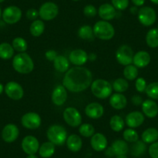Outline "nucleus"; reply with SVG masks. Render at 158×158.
I'll list each match as a JSON object with an SVG mask.
<instances>
[{
    "mask_svg": "<svg viewBox=\"0 0 158 158\" xmlns=\"http://www.w3.org/2000/svg\"><path fill=\"white\" fill-rule=\"evenodd\" d=\"M142 111L147 118H155L158 115V106L153 99H147L143 102Z\"/></svg>",
    "mask_w": 158,
    "mask_h": 158,
    "instance_id": "21",
    "label": "nucleus"
},
{
    "mask_svg": "<svg viewBox=\"0 0 158 158\" xmlns=\"http://www.w3.org/2000/svg\"><path fill=\"white\" fill-rule=\"evenodd\" d=\"M109 104L115 109H123L127 106V98L123 93H117L112 95L109 98Z\"/></svg>",
    "mask_w": 158,
    "mask_h": 158,
    "instance_id": "23",
    "label": "nucleus"
},
{
    "mask_svg": "<svg viewBox=\"0 0 158 158\" xmlns=\"http://www.w3.org/2000/svg\"><path fill=\"white\" fill-rule=\"evenodd\" d=\"M57 51H54V50H48V51H46L45 53V57L49 61H54L55 60L56 57H57Z\"/></svg>",
    "mask_w": 158,
    "mask_h": 158,
    "instance_id": "46",
    "label": "nucleus"
},
{
    "mask_svg": "<svg viewBox=\"0 0 158 158\" xmlns=\"http://www.w3.org/2000/svg\"><path fill=\"white\" fill-rule=\"evenodd\" d=\"M40 146V145L37 138L30 135L25 136L21 143L22 150L27 155L36 154L39 150Z\"/></svg>",
    "mask_w": 158,
    "mask_h": 158,
    "instance_id": "13",
    "label": "nucleus"
},
{
    "mask_svg": "<svg viewBox=\"0 0 158 158\" xmlns=\"http://www.w3.org/2000/svg\"><path fill=\"white\" fill-rule=\"evenodd\" d=\"M82 139L77 134H71L67 138V147L71 152L76 153V152L80 151L82 147Z\"/></svg>",
    "mask_w": 158,
    "mask_h": 158,
    "instance_id": "24",
    "label": "nucleus"
},
{
    "mask_svg": "<svg viewBox=\"0 0 158 158\" xmlns=\"http://www.w3.org/2000/svg\"><path fill=\"white\" fill-rule=\"evenodd\" d=\"M157 29H158V25H157Z\"/></svg>",
    "mask_w": 158,
    "mask_h": 158,
    "instance_id": "59",
    "label": "nucleus"
},
{
    "mask_svg": "<svg viewBox=\"0 0 158 158\" xmlns=\"http://www.w3.org/2000/svg\"><path fill=\"white\" fill-rule=\"evenodd\" d=\"M115 158H128L127 155H118V156H115Z\"/></svg>",
    "mask_w": 158,
    "mask_h": 158,
    "instance_id": "54",
    "label": "nucleus"
},
{
    "mask_svg": "<svg viewBox=\"0 0 158 158\" xmlns=\"http://www.w3.org/2000/svg\"><path fill=\"white\" fill-rule=\"evenodd\" d=\"M44 23L42 20H40V19H36V20L33 21L30 27V33H31L32 36H35V37L41 36L44 32Z\"/></svg>",
    "mask_w": 158,
    "mask_h": 158,
    "instance_id": "32",
    "label": "nucleus"
},
{
    "mask_svg": "<svg viewBox=\"0 0 158 158\" xmlns=\"http://www.w3.org/2000/svg\"><path fill=\"white\" fill-rule=\"evenodd\" d=\"M104 107L98 102H92L87 105L85 109V115L92 119H98L104 115Z\"/></svg>",
    "mask_w": 158,
    "mask_h": 158,
    "instance_id": "18",
    "label": "nucleus"
},
{
    "mask_svg": "<svg viewBox=\"0 0 158 158\" xmlns=\"http://www.w3.org/2000/svg\"><path fill=\"white\" fill-rule=\"evenodd\" d=\"M98 13L102 20H112L116 16V10L112 5L109 3H104L98 8Z\"/></svg>",
    "mask_w": 158,
    "mask_h": 158,
    "instance_id": "20",
    "label": "nucleus"
},
{
    "mask_svg": "<svg viewBox=\"0 0 158 158\" xmlns=\"http://www.w3.org/2000/svg\"><path fill=\"white\" fill-rule=\"evenodd\" d=\"M13 69L16 72L22 74H27L31 73L34 68V63L28 54L26 52L19 53L13 57Z\"/></svg>",
    "mask_w": 158,
    "mask_h": 158,
    "instance_id": "2",
    "label": "nucleus"
},
{
    "mask_svg": "<svg viewBox=\"0 0 158 158\" xmlns=\"http://www.w3.org/2000/svg\"><path fill=\"white\" fill-rule=\"evenodd\" d=\"M151 57L150 54L145 51H140L136 52L133 56V64L137 68H143L148 66Z\"/></svg>",
    "mask_w": 158,
    "mask_h": 158,
    "instance_id": "22",
    "label": "nucleus"
},
{
    "mask_svg": "<svg viewBox=\"0 0 158 158\" xmlns=\"http://www.w3.org/2000/svg\"><path fill=\"white\" fill-rule=\"evenodd\" d=\"M68 98V92L64 86L58 85L54 89L51 95L52 102L57 106H61L66 102Z\"/></svg>",
    "mask_w": 158,
    "mask_h": 158,
    "instance_id": "15",
    "label": "nucleus"
},
{
    "mask_svg": "<svg viewBox=\"0 0 158 158\" xmlns=\"http://www.w3.org/2000/svg\"><path fill=\"white\" fill-rule=\"evenodd\" d=\"M42 119L39 114L30 112L24 114L21 118L23 127L28 130H36L41 125Z\"/></svg>",
    "mask_w": 158,
    "mask_h": 158,
    "instance_id": "11",
    "label": "nucleus"
},
{
    "mask_svg": "<svg viewBox=\"0 0 158 158\" xmlns=\"http://www.w3.org/2000/svg\"><path fill=\"white\" fill-rule=\"evenodd\" d=\"M78 132L84 137H92L95 134V128L92 124H81L79 127Z\"/></svg>",
    "mask_w": 158,
    "mask_h": 158,
    "instance_id": "39",
    "label": "nucleus"
},
{
    "mask_svg": "<svg viewBox=\"0 0 158 158\" xmlns=\"http://www.w3.org/2000/svg\"><path fill=\"white\" fill-rule=\"evenodd\" d=\"M115 156L127 155L129 152V146L127 141L124 139H116L111 145Z\"/></svg>",
    "mask_w": 158,
    "mask_h": 158,
    "instance_id": "25",
    "label": "nucleus"
},
{
    "mask_svg": "<svg viewBox=\"0 0 158 158\" xmlns=\"http://www.w3.org/2000/svg\"><path fill=\"white\" fill-rule=\"evenodd\" d=\"M146 43L150 48H158V29H150L146 35Z\"/></svg>",
    "mask_w": 158,
    "mask_h": 158,
    "instance_id": "30",
    "label": "nucleus"
},
{
    "mask_svg": "<svg viewBox=\"0 0 158 158\" xmlns=\"http://www.w3.org/2000/svg\"><path fill=\"white\" fill-rule=\"evenodd\" d=\"M2 18L6 23L16 24L22 18V10L16 6H10L2 11Z\"/></svg>",
    "mask_w": 158,
    "mask_h": 158,
    "instance_id": "10",
    "label": "nucleus"
},
{
    "mask_svg": "<svg viewBox=\"0 0 158 158\" xmlns=\"http://www.w3.org/2000/svg\"><path fill=\"white\" fill-rule=\"evenodd\" d=\"M77 35L81 39L88 40V41H92L95 39V34H94L93 27L89 25H84L78 29Z\"/></svg>",
    "mask_w": 158,
    "mask_h": 158,
    "instance_id": "29",
    "label": "nucleus"
},
{
    "mask_svg": "<svg viewBox=\"0 0 158 158\" xmlns=\"http://www.w3.org/2000/svg\"><path fill=\"white\" fill-rule=\"evenodd\" d=\"M145 120L143 113L138 111L131 112L126 116L125 123L129 128H137L143 123Z\"/></svg>",
    "mask_w": 158,
    "mask_h": 158,
    "instance_id": "16",
    "label": "nucleus"
},
{
    "mask_svg": "<svg viewBox=\"0 0 158 158\" xmlns=\"http://www.w3.org/2000/svg\"><path fill=\"white\" fill-rule=\"evenodd\" d=\"M26 16H27V18L30 20H36V18L39 16V11L36 10V9L31 8L30 10H28L27 11V13H26Z\"/></svg>",
    "mask_w": 158,
    "mask_h": 158,
    "instance_id": "45",
    "label": "nucleus"
},
{
    "mask_svg": "<svg viewBox=\"0 0 158 158\" xmlns=\"http://www.w3.org/2000/svg\"><path fill=\"white\" fill-rule=\"evenodd\" d=\"M153 4H156V5H158V0H150Z\"/></svg>",
    "mask_w": 158,
    "mask_h": 158,
    "instance_id": "55",
    "label": "nucleus"
},
{
    "mask_svg": "<svg viewBox=\"0 0 158 158\" xmlns=\"http://www.w3.org/2000/svg\"><path fill=\"white\" fill-rule=\"evenodd\" d=\"M107 158H108V157H107Z\"/></svg>",
    "mask_w": 158,
    "mask_h": 158,
    "instance_id": "60",
    "label": "nucleus"
},
{
    "mask_svg": "<svg viewBox=\"0 0 158 158\" xmlns=\"http://www.w3.org/2000/svg\"><path fill=\"white\" fill-rule=\"evenodd\" d=\"M148 153L151 158H158V141L150 144L148 148Z\"/></svg>",
    "mask_w": 158,
    "mask_h": 158,
    "instance_id": "44",
    "label": "nucleus"
},
{
    "mask_svg": "<svg viewBox=\"0 0 158 158\" xmlns=\"http://www.w3.org/2000/svg\"><path fill=\"white\" fill-rule=\"evenodd\" d=\"M12 46H13L14 51L19 53H24L28 48V44L24 38L18 36V37L13 39V42H12Z\"/></svg>",
    "mask_w": 158,
    "mask_h": 158,
    "instance_id": "36",
    "label": "nucleus"
},
{
    "mask_svg": "<svg viewBox=\"0 0 158 158\" xmlns=\"http://www.w3.org/2000/svg\"><path fill=\"white\" fill-rule=\"evenodd\" d=\"M90 144L95 151H104L108 147V140L106 136L101 133H95L91 137Z\"/></svg>",
    "mask_w": 158,
    "mask_h": 158,
    "instance_id": "17",
    "label": "nucleus"
},
{
    "mask_svg": "<svg viewBox=\"0 0 158 158\" xmlns=\"http://www.w3.org/2000/svg\"><path fill=\"white\" fill-rule=\"evenodd\" d=\"M93 31L95 37L102 40H109L115 36V29L108 21L100 20L95 23Z\"/></svg>",
    "mask_w": 158,
    "mask_h": 158,
    "instance_id": "5",
    "label": "nucleus"
},
{
    "mask_svg": "<svg viewBox=\"0 0 158 158\" xmlns=\"http://www.w3.org/2000/svg\"><path fill=\"white\" fill-rule=\"evenodd\" d=\"M138 11H139V10L137 9V6H133L130 8V13L132 14H137Z\"/></svg>",
    "mask_w": 158,
    "mask_h": 158,
    "instance_id": "51",
    "label": "nucleus"
},
{
    "mask_svg": "<svg viewBox=\"0 0 158 158\" xmlns=\"http://www.w3.org/2000/svg\"><path fill=\"white\" fill-rule=\"evenodd\" d=\"M14 49L10 44L4 42L0 44V58L2 60H10L14 55Z\"/></svg>",
    "mask_w": 158,
    "mask_h": 158,
    "instance_id": "31",
    "label": "nucleus"
},
{
    "mask_svg": "<svg viewBox=\"0 0 158 158\" xmlns=\"http://www.w3.org/2000/svg\"><path fill=\"white\" fill-rule=\"evenodd\" d=\"M138 20L145 27L153 25L156 20V13L153 8L150 6L141 7L137 13Z\"/></svg>",
    "mask_w": 158,
    "mask_h": 158,
    "instance_id": "8",
    "label": "nucleus"
},
{
    "mask_svg": "<svg viewBox=\"0 0 158 158\" xmlns=\"http://www.w3.org/2000/svg\"><path fill=\"white\" fill-rule=\"evenodd\" d=\"M112 89L117 93H123L129 89V83L126 78L118 77L112 84Z\"/></svg>",
    "mask_w": 158,
    "mask_h": 158,
    "instance_id": "35",
    "label": "nucleus"
},
{
    "mask_svg": "<svg viewBox=\"0 0 158 158\" xmlns=\"http://www.w3.org/2000/svg\"><path fill=\"white\" fill-rule=\"evenodd\" d=\"M2 10H1V8H0V18L2 17Z\"/></svg>",
    "mask_w": 158,
    "mask_h": 158,
    "instance_id": "56",
    "label": "nucleus"
},
{
    "mask_svg": "<svg viewBox=\"0 0 158 158\" xmlns=\"http://www.w3.org/2000/svg\"><path fill=\"white\" fill-rule=\"evenodd\" d=\"M135 6H142L145 3L146 0H131Z\"/></svg>",
    "mask_w": 158,
    "mask_h": 158,
    "instance_id": "49",
    "label": "nucleus"
},
{
    "mask_svg": "<svg viewBox=\"0 0 158 158\" xmlns=\"http://www.w3.org/2000/svg\"><path fill=\"white\" fill-rule=\"evenodd\" d=\"M138 68L133 64H129L125 67L123 70V75L127 81H133L137 78Z\"/></svg>",
    "mask_w": 158,
    "mask_h": 158,
    "instance_id": "37",
    "label": "nucleus"
},
{
    "mask_svg": "<svg viewBox=\"0 0 158 158\" xmlns=\"http://www.w3.org/2000/svg\"><path fill=\"white\" fill-rule=\"evenodd\" d=\"M112 5L115 10H125L129 6V0H112Z\"/></svg>",
    "mask_w": 158,
    "mask_h": 158,
    "instance_id": "41",
    "label": "nucleus"
},
{
    "mask_svg": "<svg viewBox=\"0 0 158 158\" xmlns=\"http://www.w3.org/2000/svg\"><path fill=\"white\" fill-rule=\"evenodd\" d=\"M147 81L143 77H137L136 79V82H135V88H136V91L139 93H143L146 91L147 89Z\"/></svg>",
    "mask_w": 158,
    "mask_h": 158,
    "instance_id": "42",
    "label": "nucleus"
},
{
    "mask_svg": "<svg viewBox=\"0 0 158 158\" xmlns=\"http://www.w3.org/2000/svg\"><path fill=\"white\" fill-rule=\"evenodd\" d=\"M73 1H79V0H73Z\"/></svg>",
    "mask_w": 158,
    "mask_h": 158,
    "instance_id": "58",
    "label": "nucleus"
},
{
    "mask_svg": "<svg viewBox=\"0 0 158 158\" xmlns=\"http://www.w3.org/2000/svg\"><path fill=\"white\" fill-rule=\"evenodd\" d=\"M91 91L96 98L106 99L112 95V86L110 82L105 79H96L91 85Z\"/></svg>",
    "mask_w": 158,
    "mask_h": 158,
    "instance_id": "4",
    "label": "nucleus"
},
{
    "mask_svg": "<svg viewBox=\"0 0 158 158\" xmlns=\"http://www.w3.org/2000/svg\"><path fill=\"white\" fill-rule=\"evenodd\" d=\"M123 136L124 140L127 141V143H133L139 140V135H138V133L134 129L128 128L127 130H125Z\"/></svg>",
    "mask_w": 158,
    "mask_h": 158,
    "instance_id": "38",
    "label": "nucleus"
},
{
    "mask_svg": "<svg viewBox=\"0 0 158 158\" xmlns=\"http://www.w3.org/2000/svg\"><path fill=\"white\" fill-rule=\"evenodd\" d=\"M63 117L65 123L71 127H78L82 122V117L76 108L68 107L63 112Z\"/></svg>",
    "mask_w": 158,
    "mask_h": 158,
    "instance_id": "9",
    "label": "nucleus"
},
{
    "mask_svg": "<svg viewBox=\"0 0 158 158\" xmlns=\"http://www.w3.org/2000/svg\"><path fill=\"white\" fill-rule=\"evenodd\" d=\"M5 0H0V3H2V2H3Z\"/></svg>",
    "mask_w": 158,
    "mask_h": 158,
    "instance_id": "57",
    "label": "nucleus"
},
{
    "mask_svg": "<svg viewBox=\"0 0 158 158\" xmlns=\"http://www.w3.org/2000/svg\"><path fill=\"white\" fill-rule=\"evenodd\" d=\"M97 59V55L95 53H91V54H88V60L90 61H95Z\"/></svg>",
    "mask_w": 158,
    "mask_h": 158,
    "instance_id": "50",
    "label": "nucleus"
},
{
    "mask_svg": "<svg viewBox=\"0 0 158 158\" xmlns=\"http://www.w3.org/2000/svg\"><path fill=\"white\" fill-rule=\"evenodd\" d=\"M149 98L153 100H158V82H152L147 85L145 91Z\"/></svg>",
    "mask_w": 158,
    "mask_h": 158,
    "instance_id": "40",
    "label": "nucleus"
},
{
    "mask_svg": "<svg viewBox=\"0 0 158 158\" xmlns=\"http://www.w3.org/2000/svg\"><path fill=\"white\" fill-rule=\"evenodd\" d=\"M105 154H106V156H108V158L113 157V156H115V153H114L113 150H112V147H107V148L105 150Z\"/></svg>",
    "mask_w": 158,
    "mask_h": 158,
    "instance_id": "48",
    "label": "nucleus"
},
{
    "mask_svg": "<svg viewBox=\"0 0 158 158\" xmlns=\"http://www.w3.org/2000/svg\"><path fill=\"white\" fill-rule=\"evenodd\" d=\"M142 141L147 144H151L158 139V130L153 127L147 129L143 132L141 135Z\"/></svg>",
    "mask_w": 158,
    "mask_h": 158,
    "instance_id": "27",
    "label": "nucleus"
},
{
    "mask_svg": "<svg viewBox=\"0 0 158 158\" xmlns=\"http://www.w3.org/2000/svg\"><path fill=\"white\" fill-rule=\"evenodd\" d=\"M4 89H5L4 85L2 84V83H0V95L4 92Z\"/></svg>",
    "mask_w": 158,
    "mask_h": 158,
    "instance_id": "52",
    "label": "nucleus"
},
{
    "mask_svg": "<svg viewBox=\"0 0 158 158\" xmlns=\"http://www.w3.org/2000/svg\"><path fill=\"white\" fill-rule=\"evenodd\" d=\"M69 60L75 66H82L88 61V54L82 49L73 50L69 54Z\"/></svg>",
    "mask_w": 158,
    "mask_h": 158,
    "instance_id": "19",
    "label": "nucleus"
},
{
    "mask_svg": "<svg viewBox=\"0 0 158 158\" xmlns=\"http://www.w3.org/2000/svg\"><path fill=\"white\" fill-rule=\"evenodd\" d=\"M27 158H38V157L36 154H30V155H27Z\"/></svg>",
    "mask_w": 158,
    "mask_h": 158,
    "instance_id": "53",
    "label": "nucleus"
},
{
    "mask_svg": "<svg viewBox=\"0 0 158 158\" xmlns=\"http://www.w3.org/2000/svg\"><path fill=\"white\" fill-rule=\"evenodd\" d=\"M131 102H132V103L134 105V106H141L143 101V98L140 95H135L132 97Z\"/></svg>",
    "mask_w": 158,
    "mask_h": 158,
    "instance_id": "47",
    "label": "nucleus"
},
{
    "mask_svg": "<svg viewBox=\"0 0 158 158\" xmlns=\"http://www.w3.org/2000/svg\"><path fill=\"white\" fill-rule=\"evenodd\" d=\"M19 130L17 126L10 123L6 125L2 130V139L8 143L15 142L19 137Z\"/></svg>",
    "mask_w": 158,
    "mask_h": 158,
    "instance_id": "14",
    "label": "nucleus"
},
{
    "mask_svg": "<svg viewBox=\"0 0 158 158\" xmlns=\"http://www.w3.org/2000/svg\"><path fill=\"white\" fill-rule=\"evenodd\" d=\"M56 71L60 73H66L69 70V60L63 55H57L55 60L53 61Z\"/></svg>",
    "mask_w": 158,
    "mask_h": 158,
    "instance_id": "28",
    "label": "nucleus"
},
{
    "mask_svg": "<svg viewBox=\"0 0 158 158\" xmlns=\"http://www.w3.org/2000/svg\"><path fill=\"white\" fill-rule=\"evenodd\" d=\"M147 150V143L142 140H137L136 142L133 143L131 147V154L133 156L139 157L145 153Z\"/></svg>",
    "mask_w": 158,
    "mask_h": 158,
    "instance_id": "34",
    "label": "nucleus"
},
{
    "mask_svg": "<svg viewBox=\"0 0 158 158\" xmlns=\"http://www.w3.org/2000/svg\"><path fill=\"white\" fill-rule=\"evenodd\" d=\"M133 49L128 45H121L115 52V58L118 63L123 66H127L133 64Z\"/></svg>",
    "mask_w": 158,
    "mask_h": 158,
    "instance_id": "6",
    "label": "nucleus"
},
{
    "mask_svg": "<svg viewBox=\"0 0 158 158\" xmlns=\"http://www.w3.org/2000/svg\"><path fill=\"white\" fill-rule=\"evenodd\" d=\"M5 93L10 99L18 101L22 99L24 95V90L22 86L16 81H10L5 85Z\"/></svg>",
    "mask_w": 158,
    "mask_h": 158,
    "instance_id": "12",
    "label": "nucleus"
},
{
    "mask_svg": "<svg viewBox=\"0 0 158 158\" xmlns=\"http://www.w3.org/2000/svg\"><path fill=\"white\" fill-rule=\"evenodd\" d=\"M83 13L85 16L89 18H93L98 13V10L95 8V6H94L93 5H87L84 7V10H83Z\"/></svg>",
    "mask_w": 158,
    "mask_h": 158,
    "instance_id": "43",
    "label": "nucleus"
},
{
    "mask_svg": "<svg viewBox=\"0 0 158 158\" xmlns=\"http://www.w3.org/2000/svg\"><path fill=\"white\" fill-rule=\"evenodd\" d=\"M109 126L114 132H120L123 130L125 122L122 117L118 115H115L111 117L110 121H109Z\"/></svg>",
    "mask_w": 158,
    "mask_h": 158,
    "instance_id": "33",
    "label": "nucleus"
},
{
    "mask_svg": "<svg viewBox=\"0 0 158 158\" xmlns=\"http://www.w3.org/2000/svg\"><path fill=\"white\" fill-rule=\"evenodd\" d=\"M38 152L42 158H50L55 153V145L50 141L45 142L40 146Z\"/></svg>",
    "mask_w": 158,
    "mask_h": 158,
    "instance_id": "26",
    "label": "nucleus"
},
{
    "mask_svg": "<svg viewBox=\"0 0 158 158\" xmlns=\"http://www.w3.org/2000/svg\"><path fill=\"white\" fill-rule=\"evenodd\" d=\"M38 11L40 19L45 21H50L57 17L59 13V8L54 2H47L42 4Z\"/></svg>",
    "mask_w": 158,
    "mask_h": 158,
    "instance_id": "7",
    "label": "nucleus"
},
{
    "mask_svg": "<svg viewBox=\"0 0 158 158\" xmlns=\"http://www.w3.org/2000/svg\"><path fill=\"white\" fill-rule=\"evenodd\" d=\"M47 137L50 142L55 146H63L66 143L68 132L62 126L54 124L48 128L47 131Z\"/></svg>",
    "mask_w": 158,
    "mask_h": 158,
    "instance_id": "3",
    "label": "nucleus"
},
{
    "mask_svg": "<svg viewBox=\"0 0 158 158\" xmlns=\"http://www.w3.org/2000/svg\"><path fill=\"white\" fill-rule=\"evenodd\" d=\"M92 81V74L88 68L76 66L65 73L62 84L68 91L77 93L90 87Z\"/></svg>",
    "mask_w": 158,
    "mask_h": 158,
    "instance_id": "1",
    "label": "nucleus"
}]
</instances>
